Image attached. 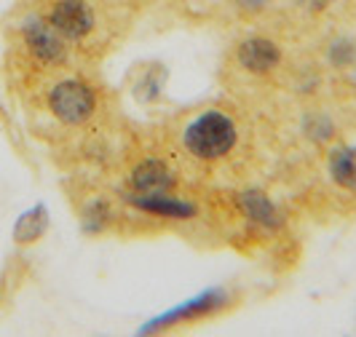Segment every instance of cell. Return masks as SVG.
Segmentation results:
<instances>
[{
    "mask_svg": "<svg viewBox=\"0 0 356 337\" xmlns=\"http://www.w3.org/2000/svg\"><path fill=\"white\" fill-rule=\"evenodd\" d=\"M238 140L236 124L228 113L222 110H204L198 113L182 131V145L185 150L201 161H217L228 156Z\"/></svg>",
    "mask_w": 356,
    "mask_h": 337,
    "instance_id": "obj_1",
    "label": "cell"
},
{
    "mask_svg": "<svg viewBox=\"0 0 356 337\" xmlns=\"http://www.w3.org/2000/svg\"><path fill=\"white\" fill-rule=\"evenodd\" d=\"M233 295L222 286H209L207 292H201L191 300L179 302L175 308H169L166 313H161L156 319H150L147 324H143L137 329V335H159V332H169L175 327H182V324H193V321L209 319V316H217L222 313L225 308H231Z\"/></svg>",
    "mask_w": 356,
    "mask_h": 337,
    "instance_id": "obj_2",
    "label": "cell"
},
{
    "mask_svg": "<svg viewBox=\"0 0 356 337\" xmlns=\"http://www.w3.org/2000/svg\"><path fill=\"white\" fill-rule=\"evenodd\" d=\"M49 107L56 115V121L67 126H81L91 121V115L97 113V94L86 81L65 78L49 94Z\"/></svg>",
    "mask_w": 356,
    "mask_h": 337,
    "instance_id": "obj_3",
    "label": "cell"
},
{
    "mask_svg": "<svg viewBox=\"0 0 356 337\" xmlns=\"http://www.w3.org/2000/svg\"><path fill=\"white\" fill-rule=\"evenodd\" d=\"M49 24L65 40H83L94 33V8L86 0H54L49 8Z\"/></svg>",
    "mask_w": 356,
    "mask_h": 337,
    "instance_id": "obj_4",
    "label": "cell"
},
{
    "mask_svg": "<svg viewBox=\"0 0 356 337\" xmlns=\"http://www.w3.org/2000/svg\"><path fill=\"white\" fill-rule=\"evenodd\" d=\"M22 38H24V46L30 49V54L35 59H40V62H46V65L65 62V56H67V40L49 24V19L43 17L24 19Z\"/></svg>",
    "mask_w": 356,
    "mask_h": 337,
    "instance_id": "obj_5",
    "label": "cell"
},
{
    "mask_svg": "<svg viewBox=\"0 0 356 337\" xmlns=\"http://www.w3.org/2000/svg\"><path fill=\"white\" fill-rule=\"evenodd\" d=\"M236 59L247 72L268 75L282 62V46L270 38H247L236 46Z\"/></svg>",
    "mask_w": 356,
    "mask_h": 337,
    "instance_id": "obj_6",
    "label": "cell"
},
{
    "mask_svg": "<svg viewBox=\"0 0 356 337\" xmlns=\"http://www.w3.org/2000/svg\"><path fill=\"white\" fill-rule=\"evenodd\" d=\"M126 201L134 209L150 217H163V220H193L198 214L196 204L175 198L172 193H129Z\"/></svg>",
    "mask_w": 356,
    "mask_h": 337,
    "instance_id": "obj_7",
    "label": "cell"
},
{
    "mask_svg": "<svg viewBox=\"0 0 356 337\" xmlns=\"http://www.w3.org/2000/svg\"><path fill=\"white\" fill-rule=\"evenodd\" d=\"M131 193H172L175 174L161 158H145L131 169Z\"/></svg>",
    "mask_w": 356,
    "mask_h": 337,
    "instance_id": "obj_8",
    "label": "cell"
},
{
    "mask_svg": "<svg viewBox=\"0 0 356 337\" xmlns=\"http://www.w3.org/2000/svg\"><path fill=\"white\" fill-rule=\"evenodd\" d=\"M238 209L244 212V217L250 222L266 228V231L282 228V214L276 209V204L266 193H260V190H244V193L238 195Z\"/></svg>",
    "mask_w": 356,
    "mask_h": 337,
    "instance_id": "obj_9",
    "label": "cell"
},
{
    "mask_svg": "<svg viewBox=\"0 0 356 337\" xmlns=\"http://www.w3.org/2000/svg\"><path fill=\"white\" fill-rule=\"evenodd\" d=\"M49 222H51V217H49L46 204H35V206H30L27 212L19 214L17 222H14V231H11L14 244H19V247H33L35 241H40V238L46 236Z\"/></svg>",
    "mask_w": 356,
    "mask_h": 337,
    "instance_id": "obj_10",
    "label": "cell"
},
{
    "mask_svg": "<svg viewBox=\"0 0 356 337\" xmlns=\"http://www.w3.org/2000/svg\"><path fill=\"white\" fill-rule=\"evenodd\" d=\"M327 169H330V177L338 188L356 193V147H351V145L332 147L330 158H327Z\"/></svg>",
    "mask_w": 356,
    "mask_h": 337,
    "instance_id": "obj_11",
    "label": "cell"
},
{
    "mask_svg": "<svg viewBox=\"0 0 356 337\" xmlns=\"http://www.w3.org/2000/svg\"><path fill=\"white\" fill-rule=\"evenodd\" d=\"M110 206H107L105 198H91L89 204H86V209H83V233H89V236H97V233H102L107 228V222H110Z\"/></svg>",
    "mask_w": 356,
    "mask_h": 337,
    "instance_id": "obj_12",
    "label": "cell"
},
{
    "mask_svg": "<svg viewBox=\"0 0 356 337\" xmlns=\"http://www.w3.org/2000/svg\"><path fill=\"white\" fill-rule=\"evenodd\" d=\"M356 54H354V49L346 43V40H338L335 46H332V62L335 65H346V62H351Z\"/></svg>",
    "mask_w": 356,
    "mask_h": 337,
    "instance_id": "obj_13",
    "label": "cell"
},
{
    "mask_svg": "<svg viewBox=\"0 0 356 337\" xmlns=\"http://www.w3.org/2000/svg\"><path fill=\"white\" fill-rule=\"evenodd\" d=\"M292 3L305 8V11H324V8H330L335 0H292Z\"/></svg>",
    "mask_w": 356,
    "mask_h": 337,
    "instance_id": "obj_14",
    "label": "cell"
},
{
    "mask_svg": "<svg viewBox=\"0 0 356 337\" xmlns=\"http://www.w3.org/2000/svg\"><path fill=\"white\" fill-rule=\"evenodd\" d=\"M241 11H250V14H254V11H263L268 3H273V0H233Z\"/></svg>",
    "mask_w": 356,
    "mask_h": 337,
    "instance_id": "obj_15",
    "label": "cell"
}]
</instances>
